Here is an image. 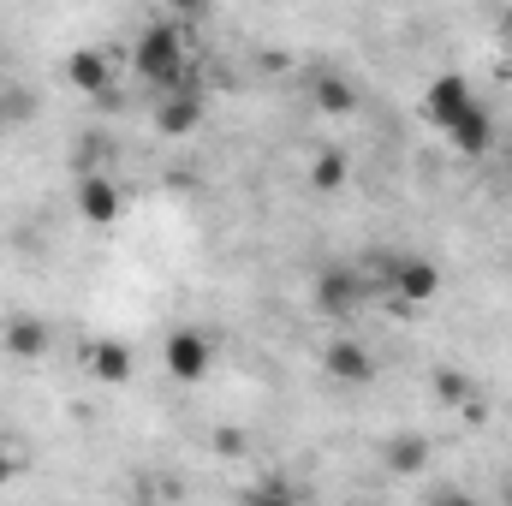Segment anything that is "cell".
<instances>
[{
  "label": "cell",
  "mask_w": 512,
  "mask_h": 506,
  "mask_svg": "<svg viewBox=\"0 0 512 506\" xmlns=\"http://www.w3.org/2000/svg\"><path fill=\"white\" fill-rule=\"evenodd\" d=\"M131 60H137V72H143L149 84L173 90V84H179V72H185V54H179V30H173V24H149V30L137 36Z\"/></svg>",
  "instance_id": "cell-1"
},
{
  "label": "cell",
  "mask_w": 512,
  "mask_h": 506,
  "mask_svg": "<svg viewBox=\"0 0 512 506\" xmlns=\"http://www.w3.org/2000/svg\"><path fill=\"white\" fill-rule=\"evenodd\" d=\"M477 108V96H471V84L459 78V72H441V78H429V90H423V114L435 120L441 131H453L465 114Z\"/></svg>",
  "instance_id": "cell-2"
},
{
  "label": "cell",
  "mask_w": 512,
  "mask_h": 506,
  "mask_svg": "<svg viewBox=\"0 0 512 506\" xmlns=\"http://www.w3.org/2000/svg\"><path fill=\"white\" fill-rule=\"evenodd\" d=\"M209 364H215V346H209L203 328H173L167 334V376L173 381H203Z\"/></svg>",
  "instance_id": "cell-3"
},
{
  "label": "cell",
  "mask_w": 512,
  "mask_h": 506,
  "mask_svg": "<svg viewBox=\"0 0 512 506\" xmlns=\"http://www.w3.org/2000/svg\"><path fill=\"white\" fill-rule=\"evenodd\" d=\"M387 286H393L405 304H429V298L441 292V268H435L429 256H399L393 274H387Z\"/></svg>",
  "instance_id": "cell-4"
},
{
  "label": "cell",
  "mask_w": 512,
  "mask_h": 506,
  "mask_svg": "<svg viewBox=\"0 0 512 506\" xmlns=\"http://www.w3.org/2000/svg\"><path fill=\"white\" fill-rule=\"evenodd\" d=\"M322 370H328L334 381H346V387H364V381H376V358H370L352 334H340V340H328Z\"/></svg>",
  "instance_id": "cell-5"
},
{
  "label": "cell",
  "mask_w": 512,
  "mask_h": 506,
  "mask_svg": "<svg viewBox=\"0 0 512 506\" xmlns=\"http://www.w3.org/2000/svg\"><path fill=\"white\" fill-rule=\"evenodd\" d=\"M120 209H126V197H120V185H114V179L90 173V179L78 185V215H84L90 227H114V221H120Z\"/></svg>",
  "instance_id": "cell-6"
},
{
  "label": "cell",
  "mask_w": 512,
  "mask_h": 506,
  "mask_svg": "<svg viewBox=\"0 0 512 506\" xmlns=\"http://www.w3.org/2000/svg\"><path fill=\"white\" fill-rule=\"evenodd\" d=\"M108 78H114V72H108V54H102V48H78V54L66 60V84H72V90H84V96H96V102L114 90Z\"/></svg>",
  "instance_id": "cell-7"
},
{
  "label": "cell",
  "mask_w": 512,
  "mask_h": 506,
  "mask_svg": "<svg viewBox=\"0 0 512 506\" xmlns=\"http://www.w3.org/2000/svg\"><path fill=\"white\" fill-rule=\"evenodd\" d=\"M316 304H322L328 316H352V310L364 304V280L346 274V268H328V274L316 280Z\"/></svg>",
  "instance_id": "cell-8"
},
{
  "label": "cell",
  "mask_w": 512,
  "mask_h": 506,
  "mask_svg": "<svg viewBox=\"0 0 512 506\" xmlns=\"http://www.w3.org/2000/svg\"><path fill=\"white\" fill-rule=\"evenodd\" d=\"M155 126H161V137H185V131H197L203 126V96H197V90H173V96H161Z\"/></svg>",
  "instance_id": "cell-9"
},
{
  "label": "cell",
  "mask_w": 512,
  "mask_h": 506,
  "mask_svg": "<svg viewBox=\"0 0 512 506\" xmlns=\"http://www.w3.org/2000/svg\"><path fill=\"white\" fill-rule=\"evenodd\" d=\"M447 143H453V149H459V155H483V149H489V143H495V120H489V114H483V108H471V114H465V120H459V126L447 131Z\"/></svg>",
  "instance_id": "cell-10"
},
{
  "label": "cell",
  "mask_w": 512,
  "mask_h": 506,
  "mask_svg": "<svg viewBox=\"0 0 512 506\" xmlns=\"http://www.w3.org/2000/svg\"><path fill=\"white\" fill-rule=\"evenodd\" d=\"M429 465V441L423 435H399V441H387V471L393 477H417Z\"/></svg>",
  "instance_id": "cell-11"
},
{
  "label": "cell",
  "mask_w": 512,
  "mask_h": 506,
  "mask_svg": "<svg viewBox=\"0 0 512 506\" xmlns=\"http://www.w3.org/2000/svg\"><path fill=\"white\" fill-rule=\"evenodd\" d=\"M346 173H352V161H346L340 149H328V155H316V161H310V191L334 197V191L346 185Z\"/></svg>",
  "instance_id": "cell-12"
},
{
  "label": "cell",
  "mask_w": 512,
  "mask_h": 506,
  "mask_svg": "<svg viewBox=\"0 0 512 506\" xmlns=\"http://www.w3.org/2000/svg\"><path fill=\"white\" fill-rule=\"evenodd\" d=\"M6 352H18V358H36V352H48V328H42L36 316H18V322L6 328Z\"/></svg>",
  "instance_id": "cell-13"
},
{
  "label": "cell",
  "mask_w": 512,
  "mask_h": 506,
  "mask_svg": "<svg viewBox=\"0 0 512 506\" xmlns=\"http://www.w3.org/2000/svg\"><path fill=\"white\" fill-rule=\"evenodd\" d=\"M245 506H304V495L286 483V477H262L245 489Z\"/></svg>",
  "instance_id": "cell-14"
},
{
  "label": "cell",
  "mask_w": 512,
  "mask_h": 506,
  "mask_svg": "<svg viewBox=\"0 0 512 506\" xmlns=\"http://www.w3.org/2000/svg\"><path fill=\"white\" fill-rule=\"evenodd\" d=\"M316 102H322L328 114H352V108H358V96H352L346 78H322V84H316Z\"/></svg>",
  "instance_id": "cell-15"
},
{
  "label": "cell",
  "mask_w": 512,
  "mask_h": 506,
  "mask_svg": "<svg viewBox=\"0 0 512 506\" xmlns=\"http://www.w3.org/2000/svg\"><path fill=\"white\" fill-rule=\"evenodd\" d=\"M96 370H102L108 381H131V352H126V346H114V340H108V346H96Z\"/></svg>",
  "instance_id": "cell-16"
},
{
  "label": "cell",
  "mask_w": 512,
  "mask_h": 506,
  "mask_svg": "<svg viewBox=\"0 0 512 506\" xmlns=\"http://www.w3.org/2000/svg\"><path fill=\"white\" fill-rule=\"evenodd\" d=\"M435 399H441V405H465V399H471V376L441 370V376H435Z\"/></svg>",
  "instance_id": "cell-17"
},
{
  "label": "cell",
  "mask_w": 512,
  "mask_h": 506,
  "mask_svg": "<svg viewBox=\"0 0 512 506\" xmlns=\"http://www.w3.org/2000/svg\"><path fill=\"white\" fill-rule=\"evenodd\" d=\"M215 453H227V459L245 453V435H239V429H221V435H215Z\"/></svg>",
  "instance_id": "cell-18"
},
{
  "label": "cell",
  "mask_w": 512,
  "mask_h": 506,
  "mask_svg": "<svg viewBox=\"0 0 512 506\" xmlns=\"http://www.w3.org/2000/svg\"><path fill=\"white\" fill-rule=\"evenodd\" d=\"M429 506H477V501H471V495H459V489H435Z\"/></svg>",
  "instance_id": "cell-19"
},
{
  "label": "cell",
  "mask_w": 512,
  "mask_h": 506,
  "mask_svg": "<svg viewBox=\"0 0 512 506\" xmlns=\"http://www.w3.org/2000/svg\"><path fill=\"white\" fill-rule=\"evenodd\" d=\"M12 477H18V459H6V453H0V489H6Z\"/></svg>",
  "instance_id": "cell-20"
},
{
  "label": "cell",
  "mask_w": 512,
  "mask_h": 506,
  "mask_svg": "<svg viewBox=\"0 0 512 506\" xmlns=\"http://www.w3.org/2000/svg\"><path fill=\"white\" fill-rule=\"evenodd\" d=\"M501 30H507V36H512V6H507V18H501Z\"/></svg>",
  "instance_id": "cell-21"
},
{
  "label": "cell",
  "mask_w": 512,
  "mask_h": 506,
  "mask_svg": "<svg viewBox=\"0 0 512 506\" xmlns=\"http://www.w3.org/2000/svg\"><path fill=\"white\" fill-rule=\"evenodd\" d=\"M6 120H12V114H6V102H0V131H6Z\"/></svg>",
  "instance_id": "cell-22"
},
{
  "label": "cell",
  "mask_w": 512,
  "mask_h": 506,
  "mask_svg": "<svg viewBox=\"0 0 512 506\" xmlns=\"http://www.w3.org/2000/svg\"><path fill=\"white\" fill-rule=\"evenodd\" d=\"M507 506H512V483H507Z\"/></svg>",
  "instance_id": "cell-23"
}]
</instances>
